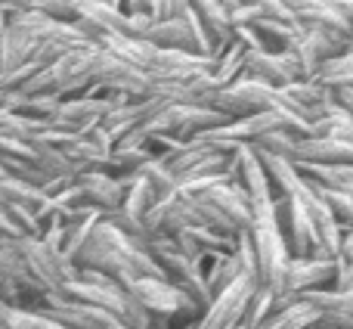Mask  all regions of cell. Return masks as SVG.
Listing matches in <instances>:
<instances>
[{
  "mask_svg": "<svg viewBox=\"0 0 353 329\" xmlns=\"http://www.w3.org/2000/svg\"><path fill=\"white\" fill-rule=\"evenodd\" d=\"M78 270H97L118 283H134V280H152L161 276V267L155 258L149 255L146 239H134L124 230H118L109 220H99L97 230L84 243V249L74 258Z\"/></svg>",
  "mask_w": 353,
  "mask_h": 329,
  "instance_id": "6da1fadb",
  "label": "cell"
},
{
  "mask_svg": "<svg viewBox=\"0 0 353 329\" xmlns=\"http://www.w3.org/2000/svg\"><path fill=\"white\" fill-rule=\"evenodd\" d=\"M47 301L90 305V308L105 311L109 317H115L118 323L128 329H152V317L143 311V305L134 299V292L124 283L112 280L105 274H97V270H78V276L72 283H65L62 289H56L53 295H47Z\"/></svg>",
  "mask_w": 353,
  "mask_h": 329,
  "instance_id": "7a4b0ae2",
  "label": "cell"
},
{
  "mask_svg": "<svg viewBox=\"0 0 353 329\" xmlns=\"http://www.w3.org/2000/svg\"><path fill=\"white\" fill-rule=\"evenodd\" d=\"M56 199L65 202V205L74 208V212L93 208V212L112 214V212H118L124 202V180L103 174V171H90V174L74 177Z\"/></svg>",
  "mask_w": 353,
  "mask_h": 329,
  "instance_id": "3957f363",
  "label": "cell"
},
{
  "mask_svg": "<svg viewBox=\"0 0 353 329\" xmlns=\"http://www.w3.org/2000/svg\"><path fill=\"white\" fill-rule=\"evenodd\" d=\"M335 283V261H319V258H292L288 270L282 276L279 295L288 299H304L310 292H323L332 289Z\"/></svg>",
  "mask_w": 353,
  "mask_h": 329,
  "instance_id": "277c9868",
  "label": "cell"
},
{
  "mask_svg": "<svg viewBox=\"0 0 353 329\" xmlns=\"http://www.w3.org/2000/svg\"><path fill=\"white\" fill-rule=\"evenodd\" d=\"M242 81H254V84L282 91V87L298 84V81H304V78H301L298 59H294L288 50H282V53H251Z\"/></svg>",
  "mask_w": 353,
  "mask_h": 329,
  "instance_id": "5b68a950",
  "label": "cell"
},
{
  "mask_svg": "<svg viewBox=\"0 0 353 329\" xmlns=\"http://www.w3.org/2000/svg\"><path fill=\"white\" fill-rule=\"evenodd\" d=\"M316 326H323V314H319V308L313 301L279 295L276 311L257 329H316Z\"/></svg>",
  "mask_w": 353,
  "mask_h": 329,
  "instance_id": "8992f818",
  "label": "cell"
},
{
  "mask_svg": "<svg viewBox=\"0 0 353 329\" xmlns=\"http://www.w3.org/2000/svg\"><path fill=\"white\" fill-rule=\"evenodd\" d=\"M195 16H199V25L205 31V37L211 41L214 56L223 53L226 47L236 37V25H232L230 16V3H214V0H205V3H192Z\"/></svg>",
  "mask_w": 353,
  "mask_h": 329,
  "instance_id": "52a82bcc",
  "label": "cell"
},
{
  "mask_svg": "<svg viewBox=\"0 0 353 329\" xmlns=\"http://www.w3.org/2000/svg\"><path fill=\"white\" fill-rule=\"evenodd\" d=\"M292 10L304 28H323V31H338V35H350V19H347V12H344V3L304 0V3H292Z\"/></svg>",
  "mask_w": 353,
  "mask_h": 329,
  "instance_id": "ba28073f",
  "label": "cell"
},
{
  "mask_svg": "<svg viewBox=\"0 0 353 329\" xmlns=\"http://www.w3.org/2000/svg\"><path fill=\"white\" fill-rule=\"evenodd\" d=\"M245 267L242 261H239V255L232 252V255H217L211 258V261H205V283H208V292H211V299H217L220 292H226V289L232 286L236 280H242Z\"/></svg>",
  "mask_w": 353,
  "mask_h": 329,
  "instance_id": "9c48e42d",
  "label": "cell"
},
{
  "mask_svg": "<svg viewBox=\"0 0 353 329\" xmlns=\"http://www.w3.org/2000/svg\"><path fill=\"white\" fill-rule=\"evenodd\" d=\"M6 329H68L43 308H6Z\"/></svg>",
  "mask_w": 353,
  "mask_h": 329,
  "instance_id": "30bf717a",
  "label": "cell"
},
{
  "mask_svg": "<svg viewBox=\"0 0 353 329\" xmlns=\"http://www.w3.org/2000/svg\"><path fill=\"white\" fill-rule=\"evenodd\" d=\"M316 81L329 91H341V87H353V50H347L338 59H329L323 68H319Z\"/></svg>",
  "mask_w": 353,
  "mask_h": 329,
  "instance_id": "8fae6325",
  "label": "cell"
},
{
  "mask_svg": "<svg viewBox=\"0 0 353 329\" xmlns=\"http://www.w3.org/2000/svg\"><path fill=\"white\" fill-rule=\"evenodd\" d=\"M276 299H279L276 292H270V289H261V286H257L254 295H251V301H248V308H245V320H242V323L248 326V329H257V326L263 323V320L270 317V314L276 311Z\"/></svg>",
  "mask_w": 353,
  "mask_h": 329,
  "instance_id": "7c38bea8",
  "label": "cell"
},
{
  "mask_svg": "<svg viewBox=\"0 0 353 329\" xmlns=\"http://www.w3.org/2000/svg\"><path fill=\"white\" fill-rule=\"evenodd\" d=\"M332 103H335L338 109L344 112V115H350V122H353V87H341V91H332Z\"/></svg>",
  "mask_w": 353,
  "mask_h": 329,
  "instance_id": "4fadbf2b",
  "label": "cell"
},
{
  "mask_svg": "<svg viewBox=\"0 0 353 329\" xmlns=\"http://www.w3.org/2000/svg\"><path fill=\"white\" fill-rule=\"evenodd\" d=\"M341 252H347V255H353V227H347V230L341 233Z\"/></svg>",
  "mask_w": 353,
  "mask_h": 329,
  "instance_id": "5bb4252c",
  "label": "cell"
},
{
  "mask_svg": "<svg viewBox=\"0 0 353 329\" xmlns=\"http://www.w3.org/2000/svg\"><path fill=\"white\" fill-rule=\"evenodd\" d=\"M112 329H128V326H121V323H118V326H112Z\"/></svg>",
  "mask_w": 353,
  "mask_h": 329,
  "instance_id": "9a60e30c",
  "label": "cell"
},
{
  "mask_svg": "<svg viewBox=\"0 0 353 329\" xmlns=\"http://www.w3.org/2000/svg\"><path fill=\"white\" fill-rule=\"evenodd\" d=\"M236 329H248V326H245V323H239V326H236Z\"/></svg>",
  "mask_w": 353,
  "mask_h": 329,
  "instance_id": "2e32d148",
  "label": "cell"
}]
</instances>
